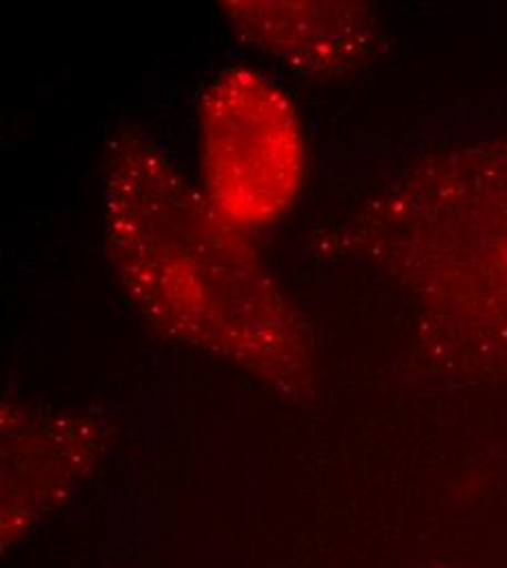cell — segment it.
I'll return each mask as SVG.
<instances>
[{
    "label": "cell",
    "mask_w": 507,
    "mask_h": 568,
    "mask_svg": "<svg viewBox=\"0 0 507 568\" xmlns=\"http://www.w3.org/2000/svg\"><path fill=\"white\" fill-rule=\"evenodd\" d=\"M105 189L112 263L146 320L281 392L304 394L313 376L308 326L243 230L146 139L112 144Z\"/></svg>",
    "instance_id": "obj_1"
},
{
    "label": "cell",
    "mask_w": 507,
    "mask_h": 568,
    "mask_svg": "<svg viewBox=\"0 0 507 568\" xmlns=\"http://www.w3.org/2000/svg\"><path fill=\"white\" fill-rule=\"evenodd\" d=\"M306 142L290 94L252 69L211 79L202 99L204 193L239 230L274 223L304 180Z\"/></svg>",
    "instance_id": "obj_2"
},
{
    "label": "cell",
    "mask_w": 507,
    "mask_h": 568,
    "mask_svg": "<svg viewBox=\"0 0 507 568\" xmlns=\"http://www.w3.org/2000/svg\"><path fill=\"white\" fill-rule=\"evenodd\" d=\"M234 29L287 69L315 74L344 64L357 16L339 2H225Z\"/></svg>",
    "instance_id": "obj_3"
}]
</instances>
